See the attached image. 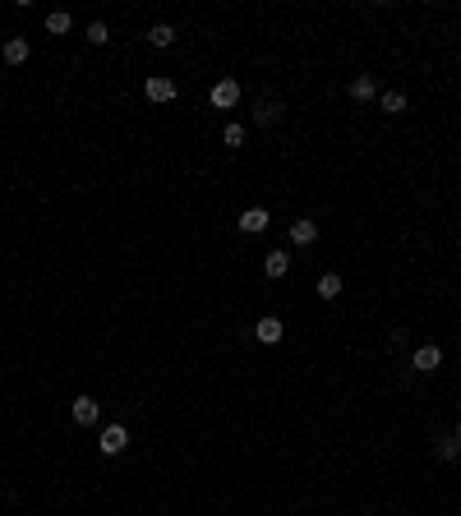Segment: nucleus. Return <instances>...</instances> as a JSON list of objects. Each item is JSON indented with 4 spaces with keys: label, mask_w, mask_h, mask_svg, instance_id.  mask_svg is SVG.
Wrapping results in <instances>:
<instances>
[{
    "label": "nucleus",
    "mask_w": 461,
    "mask_h": 516,
    "mask_svg": "<svg viewBox=\"0 0 461 516\" xmlns=\"http://www.w3.org/2000/svg\"><path fill=\"white\" fill-rule=\"evenodd\" d=\"M235 102H240V83H235V78H217V83H212V106L230 111Z\"/></svg>",
    "instance_id": "1"
},
{
    "label": "nucleus",
    "mask_w": 461,
    "mask_h": 516,
    "mask_svg": "<svg viewBox=\"0 0 461 516\" xmlns=\"http://www.w3.org/2000/svg\"><path fill=\"white\" fill-rule=\"evenodd\" d=\"M106 456H121L125 447H130V433H125V424H111V428H102V442H97Z\"/></svg>",
    "instance_id": "2"
},
{
    "label": "nucleus",
    "mask_w": 461,
    "mask_h": 516,
    "mask_svg": "<svg viewBox=\"0 0 461 516\" xmlns=\"http://www.w3.org/2000/svg\"><path fill=\"white\" fill-rule=\"evenodd\" d=\"M254 337L263 341V346H277V341L286 337V328H282V319H273V314H268V319L254 323Z\"/></svg>",
    "instance_id": "3"
},
{
    "label": "nucleus",
    "mask_w": 461,
    "mask_h": 516,
    "mask_svg": "<svg viewBox=\"0 0 461 516\" xmlns=\"http://www.w3.org/2000/svg\"><path fill=\"white\" fill-rule=\"evenodd\" d=\"M143 92H148V102H176V92H180V88L171 83V78H157V74H153L148 83H143Z\"/></svg>",
    "instance_id": "4"
},
{
    "label": "nucleus",
    "mask_w": 461,
    "mask_h": 516,
    "mask_svg": "<svg viewBox=\"0 0 461 516\" xmlns=\"http://www.w3.org/2000/svg\"><path fill=\"white\" fill-rule=\"evenodd\" d=\"M69 415H74V424H97L102 406H97V401H92V396H78L74 406H69Z\"/></svg>",
    "instance_id": "5"
},
{
    "label": "nucleus",
    "mask_w": 461,
    "mask_h": 516,
    "mask_svg": "<svg viewBox=\"0 0 461 516\" xmlns=\"http://www.w3.org/2000/svg\"><path fill=\"white\" fill-rule=\"evenodd\" d=\"M263 272L273 277V281H277V277H286V272H291V253H286V249H273V253L263 258Z\"/></svg>",
    "instance_id": "6"
},
{
    "label": "nucleus",
    "mask_w": 461,
    "mask_h": 516,
    "mask_svg": "<svg viewBox=\"0 0 461 516\" xmlns=\"http://www.w3.org/2000/svg\"><path fill=\"white\" fill-rule=\"evenodd\" d=\"M439 364H443V351H439V346H420V351H415V369H420V374H434Z\"/></svg>",
    "instance_id": "7"
},
{
    "label": "nucleus",
    "mask_w": 461,
    "mask_h": 516,
    "mask_svg": "<svg viewBox=\"0 0 461 516\" xmlns=\"http://www.w3.org/2000/svg\"><path fill=\"white\" fill-rule=\"evenodd\" d=\"M240 231L245 235H259V231H268V208H249L240 217Z\"/></svg>",
    "instance_id": "8"
},
{
    "label": "nucleus",
    "mask_w": 461,
    "mask_h": 516,
    "mask_svg": "<svg viewBox=\"0 0 461 516\" xmlns=\"http://www.w3.org/2000/svg\"><path fill=\"white\" fill-rule=\"evenodd\" d=\"M28 55H33V46L23 42V37H10V42H5V65H23Z\"/></svg>",
    "instance_id": "9"
},
{
    "label": "nucleus",
    "mask_w": 461,
    "mask_h": 516,
    "mask_svg": "<svg viewBox=\"0 0 461 516\" xmlns=\"http://www.w3.org/2000/svg\"><path fill=\"white\" fill-rule=\"evenodd\" d=\"M291 240H296V244H314V240H319V226H314V221H305V217L291 221Z\"/></svg>",
    "instance_id": "10"
},
{
    "label": "nucleus",
    "mask_w": 461,
    "mask_h": 516,
    "mask_svg": "<svg viewBox=\"0 0 461 516\" xmlns=\"http://www.w3.org/2000/svg\"><path fill=\"white\" fill-rule=\"evenodd\" d=\"M273 120H282V106L277 102H259L254 106V125H273Z\"/></svg>",
    "instance_id": "11"
},
{
    "label": "nucleus",
    "mask_w": 461,
    "mask_h": 516,
    "mask_svg": "<svg viewBox=\"0 0 461 516\" xmlns=\"http://www.w3.org/2000/svg\"><path fill=\"white\" fill-rule=\"evenodd\" d=\"M341 295V277L337 272H323L319 277V300H337Z\"/></svg>",
    "instance_id": "12"
},
{
    "label": "nucleus",
    "mask_w": 461,
    "mask_h": 516,
    "mask_svg": "<svg viewBox=\"0 0 461 516\" xmlns=\"http://www.w3.org/2000/svg\"><path fill=\"white\" fill-rule=\"evenodd\" d=\"M351 97H355V102H369V97H373V78H369V74L351 78Z\"/></svg>",
    "instance_id": "13"
},
{
    "label": "nucleus",
    "mask_w": 461,
    "mask_h": 516,
    "mask_svg": "<svg viewBox=\"0 0 461 516\" xmlns=\"http://www.w3.org/2000/svg\"><path fill=\"white\" fill-rule=\"evenodd\" d=\"M148 42H153V46H171V42H176V28H171V23H157L153 33H148Z\"/></svg>",
    "instance_id": "14"
},
{
    "label": "nucleus",
    "mask_w": 461,
    "mask_h": 516,
    "mask_svg": "<svg viewBox=\"0 0 461 516\" xmlns=\"http://www.w3.org/2000/svg\"><path fill=\"white\" fill-rule=\"evenodd\" d=\"M457 447H461L457 438H434V456H439V461H452V456H457Z\"/></svg>",
    "instance_id": "15"
},
{
    "label": "nucleus",
    "mask_w": 461,
    "mask_h": 516,
    "mask_svg": "<svg viewBox=\"0 0 461 516\" xmlns=\"http://www.w3.org/2000/svg\"><path fill=\"white\" fill-rule=\"evenodd\" d=\"M46 28H51L55 37H60V33H69V14H65V10H51V14H46Z\"/></svg>",
    "instance_id": "16"
},
{
    "label": "nucleus",
    "mask_w": 461,
    "mask_h": 516,
    "mask_svg": "<svg viewBox=\"0 0 461 516\" xmlns=\"http://www.w3.org/2000/svg\"><path fill=\"white\" fill-rule=\"evenodd\" d=\"M383 111L387 116H401L406 111V92H383Z\"/></svg>",
    "instance_id": "17"
},
{
    "label": "nucleus",
    "mask_w": 461,
    "mask_h": 516,
    "mask_svg": "<svg viewBox=\"0 0 461 516\" xmlns=\"http://www.w3.org/2000/svg\"><path fill=\"white\" fill-rule=\"evenodd\" d=\"M221 143H226V148H240V143H245V125H235V120H230L226 130H221Z\"/></svg>",
    "instance_id": "18"
},
{
    "label": "nucleus",
    "mask_w": 461,
    "mask_h": 516,
    "mask_svg": "<svg viewBox=\"0 0 461 516\" xmlns=\"http://www.w3.org/2000/svg\"><path fill=\"white\" fill-rule=\"evenodd\" d=\"M88 42H92V46H106V42H111L106 23H88Z\"/></svg>",
    "instance_id": "19"
},
{
    "label": "nucleus",
    "mask_w": 461,
    "mask_h": 516,
    "mask_svg": "<svg viewBox=\"0 0 461 516\" xmlns=\"http://www.w3.org/2000/svg\"><path fill=\"white\" fill-rule=\"evenodd\" d=\"M457 442H461V428H457Z\"/></svg>",
    "instance_id": "20"
}]
</instances>
